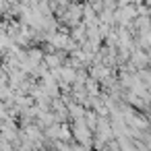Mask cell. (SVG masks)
Wrapping results in <instances>:
<instances>
[{"instance_id": "3", "label": "cell", "mask_w": 151, "mask_h": 151, "mask_svg": "<svg viewBox=\"0 0 151 151\" xmlns=\"http://www.w3.org/2000/svg\"><path fill=\"white\" fill-rule=\"evenodd\" d=\"M46 60V64L50 68H58L62 62H64V54H48V56H42Z\"/></svg>"}, {"instance_id": "2", "label": "cell", "mask_w": 151, "mask_h": 151, "mask_svg": "<svg viewBox=\"0 0 151 151\" xmlns=\"http://www.w3.org/2000/svg\"><path fill=\"white\" fill-rule=\"evenodd\" d=\"M110 73H112V70H110V66H108V64H104V62H101V64H95V66L91 68V77H93V79H97V81H104L106 77H110Z\"/></svg>"}, {"instance_id": "1", "label": "cell", "mask_w": 151, "mask_h": 151, "mask_svg": "<svg viewBox=\"0 0 151 151\" xmlns=\"http://www.w3.org/2000/svg\"><path fill=\"white\" fill-rule=\"evenodd\" d=\"M73 134L81 141V145H85V147L91 145V143H89V139H91V128L85 124V120L77 118V122H75V126H73Z\"/></svg>"}]
</instances>
